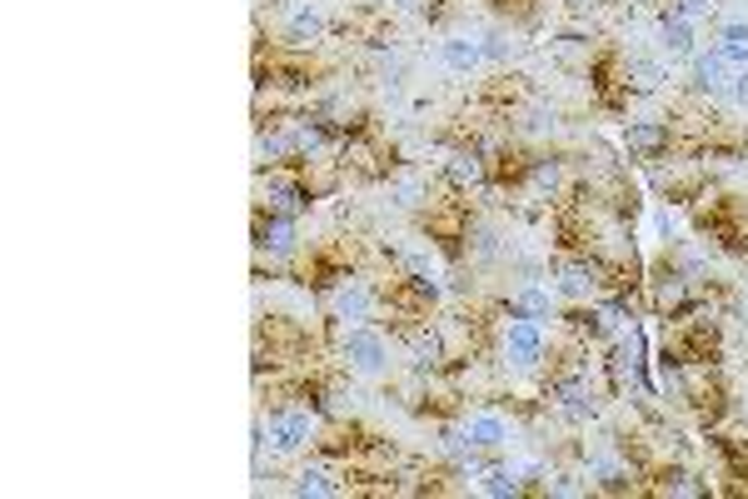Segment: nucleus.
Masks as SVG:
<instances>
[{"mask_svg": "<svg viewBox=\"0 0 748 499\" xmlns=\"http://www.w3.org/2000/svg\"><path fill=\"white\" fill-rule=\"evenodd\" d=\"M250 240H255L260 255L285 260V265H290L294 255L304 249L300 220H294V215H280V210H265V205H255V215H250Z\"/></svg>", "mask_w": 748, "mask_h": 499, "instance_id": "4", "label": "nucleus"}, {"mask_svg": "<svg viewBox=\"0 0 748 499\" xmlns=\"http://www.w3.org/2000/svg\"><path fill=\"white\" fill-rule=\"evenodd\" d=\"M439 60H445L455 75H474L484 65L480 36H445V40H439Z\"/></svg>", "mask_w": 748, "mask_h": 499, "instance_id": "15", "label": "nucleus"}, {"mask_svg": "<svg viewBox=\"0 0 748 499\" xmlns=\"http://www.w3.org/2000/svg\"><path fill=\"white\" fill-rule=\"evenodd\" d=\"M325 40H329V15L319 11V5H310V0L290 5L285 21H280V31H275V46L280 50H304V56H315Z\"/></svg>", "mask_w": 748, "mask_h": 499, "instance_id": "6", "label": "nucleus"}, {"mask_svg": "<svg viewBox=\"0 0 748 499\" xmlns=\"http://www.w3.org/2000/svg\"><path fill=\"white\" fill-rule=\"evenodd\" d=\"M728 100H734V106L748 115V71H734V75H728Z\"/></svg>", "mask_w": 748, "mask_h": 499, "instance_id": "19", "label": "nucleus"}, {"mask_svg": "<svg viewBox=\"0 0 748 499\" xmlns=\"http://www.w3.org/2000/svg\"><path fill=\"white\" fill-rule=\"evenodd\" d=\"M459 429H465L469 450L480 454H499L509 445V419L499 410H474V415H459Z\"/></svg>", "mask_w": 748, "mask_h": 499, "instance_id": "9", "label": "nucleus"}, {"mask_svg": "<svg viewBox=\"0 0 748 499\" xmlns=\"http://www.w3.org/2000/svg\"><path fill=\"white\" fill-rule=\"evenodd\" d=\"M474 489H480V495H490V499H519V495H529L524 479H519V464L515 460H499V454H490V460H484V470L474 475Z\"/></svg>", "mask_w": 748, "mask_h": 499, "instance_id": "12", "label": "nucleus"}, {"mask_svg": "<svg viewBox=\"0 0 748 499\" xmlns=\"http://www.w3.org/2000/svg\"><path fill=\"white\" fill-rule=\"evenodd\" d=\"M668 71H664V60L654 56H624V85H629L634 96H654V90H664Z\"/></svg>", "mask_w": 748, "mask_h": 499, "instance_id": "14", "label": "nucleus"}, {"mask_svg": "<svg viewBox=\"0 0 748 499\" xmlns=\"http://www.w3.org/2000/svg\"><path fill=\"white\" fill-rule=\"evenodd\" d=\"M480 50H484V60H490L494 71H509V65L519 60V50H524V40H519L515 31H484Z\"/></svg>", "mask_w": 748, "mask_h": 499, "instance_id": "16", "label": "nucleus"}, {"mask_svg": "<svg viewBox=\"0 0 748 499\" xmlns=\"http://www.w3.org/2000/svg\"><path fill=\"white\" fill-rule=\"evenodd\" d=\"M659 15H674V21H713V0H659Z\"/></svg>", "mask_w": 748, "mask_h": 499, "instance_id": "17", "label": "nucleus"}, {"mask_svg": "<svg viewBox=\"0 0 748 499\" xmlns=\"http://www.w3.org/2000/svg\"><path fill=\"white\" fill-rule=\"evenodd\" d=\"M728 75L734 71H728L713 50H699V56L689 60V85H684V90L699 100H728Z\"/></svg>", "mask_w": 748, "mask_h": 499, "instance_id": "10", "label": "nucleus"}, {"mask_svg": "<svg viewBox=\"0 0 748 499\" xmlns=\"http://www.w3.org/2000/svg\"><path fill=\"white\" fill-rule=\"evenodd\" d=\"M290 495H304V499H339L345 495V464L329 460V454L310 450V460L300 464L290 475Z\"/></svg>", "mask_w": 748, "mask_h": 499, "instance_id": "8", "label": "nucleus"}, {"mask_svg": "<svg viewBox=\"0 0 748 499\" xmlns=\"http://www.w3.org/2000/svg\"><path fill=\"white\" fill-rule=\"evenodd\" d=\"M624 150L643 166H664L668 155H674V131H668V120H654V115H629L624 120Z\"/></svg>", "mask_w": 748, "mask_h": 499, "instance_id": "7", "label": "nucleus"}, {"mask_svg": "<svg viewBox=\"0 0 748 499\" xmlns=\"http://www.w3.org/2000/svg\"><path fill=\"white\" fill-rule=\"evenodd\" d=\"M255 205L304 220L310 205H315V195H310V185H304L300 166H265V170H255Z\"/></svg>", "mask_w": 748, "mask_h": 499, "instance_id": "3", "label": "nucleus"}, {"mask_svg": "<svg viewBox=\"0 0 748 499\" xmlns=\"http://www.w3.org/2000/svg\"><path fill=\"white\" fill-rule=\"evenodd\" d=\"M709 50L724 60L728 71H748V46H738V40H713Z\"/></svg>", "mask_w": 748, "mask_h": 499, "instance_id": "18", "label": "nucleus"}, {"mask_svg": "<svg viewBox=\"0 0 748 499\" xmlns=\"http://www.w3.org/2000/svg\"><path fill=\"white\" fill-rule=\"evenodd\" d=\"M329 340H335V360L345 369H354V375H370V380H379V375H389L395 369V334H385V325H339L335 315H329Z\"/></svg>", "mask_w": 748, "mask_h": 499, "instance_id": "1", "label": "nucleus"}, {"mask_svg": "<svg viewBox=\"0 0 748 499\" xmlns=\"http://www.w3.org/2000/svg\"><path fill=\"white\" fill-rule=\"evenodd\" d=\"M554 290H559L569 305H579V300H599L604 295V260H599L594 249L554 255Z\"/></svg>", "mask_w": 748, "mask_h": 499, "instance_id": "5", "label": "nucleus"}, {"mask_svg": "<svg viewBox=\"0 0 748 499\" xmlns=\"http://www.w3.org/2000/svg\"><path fill=\"white\" fill-rule=\"evenodd\" d=\"M499 315L504 320H554V295L539 280H524L519 290L499 300Z\"/></svg>", "mask_w": 748, "mask_h": 499, "instance_id": "11", "label": "nucleus"}, {"mask_svg": "<svg viewBox=\"0 0 748 499\" xmlns=\"http://www.w3.org/2000/svg\"><path fill=\"white\" fill-rule=\"evenodd\" d=\"M659 40H664V56L668 60H693V56H699V25H693V21L659 15Z\"/></svg>", "mask_w": 748, "mask_h": 499, "instance_id": "13", "label": "nucleus"}, {"mask_svg": "<svg viewBox=\"0 0 748 499\" xmlns=\"http://www.w3.org/2000/svg\"><path fill=\"white\" fill-rule=\"evenodd\" d=\"M550 350H554V340L544 334V320H499V340H494L499 369L539 380L544 365H550Z\"/></svg>", "mask_w": 748, "mask_h": 499, "instance_id": "2", "label": "nucleus"}]
</instances>
